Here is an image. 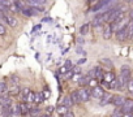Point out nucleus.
<instances>
[{
	"mask_svg": "<svg viewBox=\"0 0 133 117\" xmlns=\"http://www.w3.org/2000/svg\"><path fill=\"white\" fill-rule=\"evenodd\" d=\"M132 78V72L128 67H123L120 74L116 77V90L123 91L124 89H127V85L129 82V79Z\"/></svg>",
	"mask_w": 133,
	"mask_h": 117,
	"instance_id": "nucleus-1",
	"label": "nucleus"
},
{
	"mask_svg": "<svg viewBox=\"0 0 133 117\" xmlns=\"http://www.w3.org/2000/svg\"><path fill=\"white\" fill-rule=\"evenodd\" d=\"M112 2H115V0H98V2H95L91 7H90V12L91 13H97V12H101L102 9H104L108 4H111Z\"/></svg>",
	"mask_w": 133,
	"mask_h": 117,
	"instance_id": "nucleus-2",
	"label": "nucleus"
},
{
	"mask_svg": "<svg viewBox=\"0 0 133 117\" xmlns=\"http://www.w3.org/2000/svg\"><path fill=\"white\" fill-rule=\"evenodd\" d=\"M43 11H44L43 7H25V8L21 11V13H22L24 16H26V17H31V16H35V14L43 12Z\"/></svg>",
	"mask_w": 133,
	"mask_h": 117,
	"instance_id": "nucleus-3",
	"label": "nucleus"
},
{
	"mask_svg": "<svg viewBox=\"0 0 133 117\" xmlns=\"http://www.w3.org/2000/svg\"><path fill=\"white\" fill-rule=\"evenodd\" d=\"M115 33V30H114V26H112V24H104V26H103V29H102V35H103V38L104 39H111L112 38V34Z\"/></svg>",
	"mask_w": 133,
	"mask_h": 117,
	"instance_id": "nucleus-4",
	"label": "nucleus"
},
{
	"mask_svg": "<svg viewBox=\"0 0 133 117\" xmlns=\"http://www.w3.org/2000/svg\"><path fill=\"white\" fill-rule=\"evenodd\" d=\"M78 94H80V99H81V103H85V101H88L89 99H90V96H91V90H90V87H81V89H78Z\"/></svg>",
	"mask_w": 133,
	"mask_h": 117,
	"instance_id": "nucleus-5",
	"label": "nucleus"
},
{
	"mask_svg": "<svg viewBox=\"0 0 133 117\" xmlns=\"http://www.w3.org/2000/svg\"><path fill=\"white\" fill-rule=\"evenodd\" d=\"M3 16H4V20H5V24L11 27H15L17 25V20L16 17H13V14L11 12H3Z\"/></svg>",
	"mask_w": 133,
	"mask_h": 117,
	"instance_id": "nucleus-6",
	"label": "nucleus"
},
{
	"mask_svg": "<svg viewBox=\"0 0 133 117\" xmlns=\"http://www.w3.org/2000/svg\"><path fill=\"white\" fill-rule=\"evenodd\" d=\"M104 94H106V91H104V89L102 86H97V87L91 89V96L95 98V99H102V96Z\"/></svg>",
	"mask_w": 133,
	"mask_h": 117,
	"instance_id": "nucleus-7",
	"label": "nucleus"
},
{
	"mask_svg": "<svg viewBox=\"0 0 133 117\" xmlns=\"http://www.w3.org/2000/svg\"><path fill=\"white\" fill-rule=\"evenodd\" d=\"M124 101H125V98L121 96V95H114L112 99H111V104H114L116 108H121Z\"/></svg>",
	"mask_w": 133,
	"mask_h": 117,
	"instance_id": "nucleus-8",
	"label": "nucleus"
},
{
	"mask_svg": "<svg viewBox=\"0 0 133 117\" xmlns=\"http://www.w3.org/2000/svg\"><path fill=\"white\" fill-rule=\"evenodd\" d=\"M120 109H121L123 113H127V112L132 113V112H133V100L125 99V101H124V104H123V107H121Z\"/></svg>",
	"mask_w": 133,
	"mask_h": 117,
	"instance_id": "nucleus-9",
	"label": "nucleus"
},
{
	"mask_svg": "<svg viewBox=\"0 0 133 117\" xmlns=\"http://www.w3.org/2000/svg\"><path fill=\"white\" fill-rule=\"evenodd\" d=\"M115 36H116V39H117L119 42L127 40V29H125V26L121 27V29H119V30H116V31H115Z\"/></svg>",
	"mask_w": 133,
	"mask_h": 117,
	"instance_id": "nucleus-10",
	"label": "nucleus"
},
{
	"mask_svg": "<svg viewBox=\"0 0 133 117\" xmlns=\"http://www.w3.org/2000/svg\"><path fill=\"white\" fill-rule=\"evenodd\" d=\"M72 68H73V65L71 64V61H66L63 67H60V69H59V73L61 74V76H64L65 73H68L69 70H72Z\"/></svg>",
	"mask_w": 133,
	"mask_h": 117,
	"instance_id": "nucleus-11",
	"label": "nucleus"
},
{
	"mask_svg": "<svg viewBox=\"0 0 133 117\" xmlns=\"http://www.w3.org/2000/svg\"><path fill=\"white\" fill-rule=\"evenodd\" d=\"M11 112H12V116H21L20 103H12L11 104Z\"/></svg>",
	"mask_w": 133,
	"mask_h": 117,
	"instance_id": "nucleus-12",
	"label": "nucleus"
},
{
	"mask_svg": "<svg viewBox=\"0 0 133 117\" xmlns=\"http://www.w3.org/2000/svg\"><path fill=\"white\" fill-rule=\"evenodd\" d=\"M115 79H116L115 74H114L112 72H107V73H104V74H103V79H102V81L111 83V82H112V81H115Z\"/></svg>",
	"mask_w": 133,
	"mask_h": 117,
	"instance_id": "nucleus-13",
	"label": "nucleus"
},
{
	"mask_svg": "<svg viewBox=\"0 0 133 117\" xmlns=\"http://www.w3.org/2000/svg\"><path fill=\"white\" fill-rule=\"evenodd\" d=\"M71 99H72V101H73V104H80L81 103V99H80V94H78V90H76V91H73V92H71Z\"/></svg>",
	"mask_w": 133,
	"mask_h": 117,
	"instance_id": "nucleus-14",
	"label": "nucleus"
},
{
	"mask_svg": "<svg viewBox=\"0 0 133 117\" xmlns=\"http://www.w3.org/2000/svg\"><path fill=\"white\" fill-rule=\"evenodd\" d=\"M68 111H69V108L66 107V105H64V104H61V103L56 107V113H57V114H60V116H63L64 113H66Z\"/></svg>",
	"mask_w": 133,
	"mask_h": 117,
	"instance_id": "nucleus-15",
	"label": "nucleus"
},
{
	"mask_svg": "<svg viewBox=\"0 0 133 117\" xmlns=\"http://www.w3.org/2000/svg\"><path fill=\"white\" fill-rule=\"evenodd\" d=\"M46 99H44V96H43V92H35V98H34V103L35 104H41V103H43Z\"/></svg>",
	"mask_w": 133,
	"mask_h": 117,
	"instance_id": "nucleus-16",
	"label": "nucleus"
},
{
	"mask_svg": "<svg viewBox=\"0 0 133 117\" xmlns=\"http://www.w3.org/2000/svg\"><path fill=\"white\" fill-rule=\"evenodd\" d=\"M111 99H112V95H111V94H104V95L102 96V99H101V105L108 104V103L111 101Z\"/></svg>",
	"mask_w": 133,
	"mask_h": 117,
	"instance_id": "nucleus-17",
	"label": "nucleus"
},
{
	"mask_svg": "<svg viewBox=\"0 0 133 117\" xmlns=\"http://www.w3.org/2000/svg\"><path fill=\"white\" fill-rule=\"evenodd\" d=\"M94 74H95V78H99V79H103V69L101 67H97L94 68Z\"/></svg>",
	"mask_w": 133,
	"mask_h": 117,
	"instance_id": "nucleus-18",
	"label": "nucleus"
},
{
	"mask_svg": "<svg viewBox=\"0 0 133 117\" xmlns=\"http://www.w3.org/2000/svg\"><path fill=\"white\" fill-rule=\"evenodd\" d=\"M61 104H64V105H66V107H68V108H71L72 105H75L69 95H68V96H65V98L63 99V101H61Z\"/></svg>",
	"mask_w": 133,
	"mask_h": 117,
	"instance_id": "nucleus-19",
	"label": "nucleus"
},
{
	"mask_svg": "<svg viewBox=\"0 0 133 117\" xmlns=\"http://www.w3.org/2000/svg\"><path fill=\"white\" fill-rule=\"evenodd\" d=\"M29 92H30V89H28V87H24V89H21V91H20V96H21V99L25 101V99H26V96L29 95Z\"/></svg>",
	"mask_w": 133,
	"mask_h": 117,
	"instance_id": "nucleus-20",
	"label": "nucleus"
},
{
	"mask_svg": "<svg viewBox=\"0 0 133 117\" xmlns=\"http://www.w3.org/2000/svg\"><path fill=\"white\" fill-rule=\"evenodd\" d=\"M34 98H35V92L30 91L29 95H28L26 99H25V103H28V104H33V103H34Z\"/></svg>",
	"mask_w": 133,
	"mask_h": 117,
	"instance_id": "nucleus-21",
	"label": "nucleus"
},
{
	"mask_svg": "<svg viewBox=\"0 0 133 117\" xmlns=\"http://www.w3.org/2000/svg\"><path fill=\"white\" fill-rule=\"evenodd\" d=\"M89 29H90V25H89V24L82 25L81 29H80V34H81V35H86V34L89 33Z\"/></svg>",
	"mask_w": 133,
	"mask_h": 117,
	"instance_id": "nucleus-22",
	"label": "nucleus"
},
{
	"mask_svg": "<svg viewBox=\"0 0 133 117\" xmlns=\"http://www.w3.org/2000/svg\"><path fill=\"white\" fill-rule=\"evenodd\" d=\"M39 113H41L39 108H31V109L29 111V116H30V117H35V116H38Z\"/></svg>",
	"mask_w": 133,
	"mask_h": 117,
	"instance_id": "nucleus-23",
	"label": "nucleus"
},
{
	"mask_svg": "<svg viewBox=\"0 0 133 117\" xmlns=\"http://www.w3.org/2000/svg\"><path fill=\"white\" fill-rule=\"evenodd\" d=\"M97 86H98L97 78H91V79L89 81V83H88V87H90V89H94V87H97Z\"/></svg>",
	"mask_w": 133,
	"mask_h": 117,
	"instance_id": "nucleus-24",
	"label": "nucleus"
},
{
	"mask_svg": "<svg viewBox=\"0 0 133 117\" xmlns=\"http://www.w3.org/2000/svg\"><path fill=\"white\" fill-rule=\"evenodd\" d=\"M127 90H128L129 94L133 95V79H132V78L129 79V82H128V85H127Z\"/></svg>",
	"mask_w": 133,
	"mask_h": 117,
	"instance_id": "nucleus-25",
	"label": "nucleus"
},
{
	"mask_svg": "<svg viewBox=\"0 0 133 117\" xmlns=\"http://www.w3.org/2000/svg\"><path fill=\"white\" fill-rule=\"evenodd\" d=\"M7 83L4 82V81H0V94H3V92H5L7 91Z\"/></svg>",
	"mask_w": 133,
	"mask_h": 117,
	"instance_id": "nucleus-26",
	"label": "nucleus"
},
{
	"mask_svg": "<svg viewBox=\"0 0 133 117\" xmlns=\"http://www.w3.org/2000/svg\"><path fill=\"white\" fill-rule=\"evenodd\" d=\"M81 77H82V74L81 73H73V77L71 78L73 82H78L80 79H81Z\"/></svg>",
	"mask_w": 133,
	"mask_h": 117,
	"instance_id": "nucleus-27",
	"label": "nucleus"
},
{
	"mask_svg": "<svg viewBox=\"0 0 133 117\" xmlns=\"http://www.w3.org/2000/svg\"><path fill=\"white\" fill-rule=\"evenodd\" d=\"M5 33H7L5 25L4 24H0V35H5Z\"/></svg>",
	"mask_w": 133,
	"mask_h": 117,
	"instance_id": "nucleus-28",
	"label": "nucleus"
},
{
	"mask_svg": "<svg viewBox=\"0 0 133 117\" xmlns=\"http://www.w3.org/2000/svg\"><path fill=\"white\" fill-rule=\"evenodd\" d=\"M61 117H75V113L72 112V111H68V112H66V113H64Z\"/></svg>",
	"mask_w": 133,
	"mask_h": 117,
	"instance_id": "nucleus-29",
	"label": "nucleus"
},
{
	"mask_svg": "<svg viewBox=\"0 0 133 117\" xmlns=\"http://www.w3.org/2000/svg\"><path fill=\"white\" fill-rule=\"evenodd\" d=\"M123 117H133V116H132V113L127 112V113H123Z\"/></svg>",
	"mask_w": 133,
	"mask_h": 117,
	"instance_id": "nucleus-30",
	"label": "nucleus"
},
{
	"mask_svg": "<svg viewBox=\"0 0 133 117\" xmlns=\"http://www.w3.org/2000/svg\"><path fill=\"white\" fill-rule=\"evenodd\" d=\"M38 29H41V26H39V25H37V26H34V27H33V33H35V31H37Z\"/></svg>",
	"mask_w": 133,
	"mask_h": 117,
	"instance_id": "nucleus-31",
	"label": "nucleus"
},
{
	"mask_svg": "<svg viewBox=\"0 0 133 117\" xmlns=\"http://www.w3.org/2000/svg\"><path fill=\"white\" fill-rule=\"evenodd\" d=\"M48 95H50V94H48V91H44V92H43V96H44V99H47V98H48Z\"/></svg>",
	"mask_w": 133,
	"mask_h": 117,
	"instance_id": "nucleus-32",
	"label": "nucleus"
},
{
	"mask_svg": "<svg viewBox=\"0 0 133 117\" xmlns=\"http://www.w3.org/2000/svg\"><path fill=\"white\" fill-rule=\"evenodd\" d=\"M46 111H47V112H52V111H54V108H52V107H47V109H46Z\"/></svg>",
	"mask_w": 133,
	"mask_h": 117,
	"instance_id": "nucleus-33",
	"label": "nucleus"
},
{
	"mask_svg": "<svg viewBox=\"0 0 133 117\" xmlns=\"http://www.w3.org/2000/svg\"><path fill=\"white\" fill-rule=\"evenodd\" d=\"M84 63H85V58H82V60L78 61V65H81V64H84Z\"/></svg>",
	"mask_w": 133,
	"mask_h": 117,
	"instance_id": "nucleus-34",
	"label": "nucleus"
},
{
	"mask_svg": "<svg viewBox=\"0 0 133 117\" xmlns=\"http://www.w3.org/2000/svg\"><path fill=\"white\" fill-rule=\"evenodd\" d=\"M35 117H47V116H46V114H41V113H39V114H38V116H35Z\"/></svg>",
	"mask_w": 133,
	"mask_h": 117,
	"instance_id": "nucleus-35",
	"label": "nucleus"
},
{
	"mask_svg": "<svg viewBox=\"0 0 133 117\" xmlns=\"http://www.w3.org/2000/svg\"><path fill=\"white\" fill-rule=\"evenodd\" d=\"M130 21H133V12H130Z\"/></svg>",
	"mask_w": 133,
	"mask_h": 117,
	"instance_id": "nucleus-36",
	"label": "nucleus"
},
{
	"mask_svg": "<svg viewBox=\"0 0 133 117\" xmlns=\"http://www.w3.org/2000/svg\"><path fill=\"white\" fill-rule=\"evenodd\" d=\"M0 114H2V109H0Z\"/></svg>",
	"mask_w": 133,
	"mask_h": 117,
	"instance_id": "nucleus-37",
	"label": "nucleus"
},
{
	"mask_svg": "<svg viewBox=\"0 0 133 117\" xmlns=\"http://www.w3.org/2000/svg\"><path fill=\"white\" fill-rule=\"evenodd\" d=\"M132 116H133V112H132Z\"/></svg>",
	"mask_w": 133,
	"mask_h": 117,
	"instance_id": "nucleus-38",
	"label": "nucleus"
},
{
	"mask_svg": "<svg viewBox=\"0 0 133 117\" xmlns=\"http://www.w3.org/2000/svg\"><path fill=\"white\" fill-rule=\"evenodd\" d=\"M132 79H133V77H132Z\"/></svg>",
	"mask_w": 133,
	"mask_h": 117,
	"instance_id": "nucleus-39",
	"label": "nucleus"
},
{
	"mask_svg": "<svg viewBox=\"0 0 133 117\" xmlns=\"http://www.w3.org/2000/svg\"><path fill=\"white\" fill-rule=\"evenodd\" d=\"M97 2H98V0H97Z\"/></svg>",
	"mask_w": 133,
	"mask_h": 117,
	"instance_id": "nucleus-40",
	"label": "nucleus"
}]
</instances>
